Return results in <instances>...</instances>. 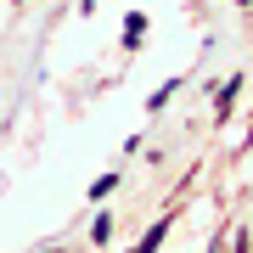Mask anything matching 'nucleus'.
<instances>
[{"label":"nucleus","instance_id":"obj_1","mask_svg":"<svg viewBox=\"0 0 253 253\" xmlns=\"http://www.w3.org/2000/svg\"><path fill=\"white\" fill-rule=\"evenodd\" d=\"M163 231H169V219H158V225L146 231V236H141V242L129 248V253H158V242H163Z\"/></svg>","mask_w":253,"mask_h":253},{"label":"nucleus","instance_id":"obj_2","mask_svg":"<svg viewBox=\"0 0 253 253\" xmlns=\"http://www.w3.org/2000/svg\"><path fill=\"white\" fill-rule=\"evenodd\" d=\"M141 34H146V17H141V11H135V17L124 23V45H141Z\"/></svg>","mask_w":253,"mask_h":253},{"label":"nucleus","instance_id":"obj_3","mask_svg":"<svg viewBox=\"0 0 253 253\" xmlns=\"http://www.w3.org/2000/svg\"><path fill=\"white\" fill-rule=\"evenodd\" d=\"M236 90H242V79H231L225 90H219V113H231V101H236Z\"/></svg>","mask_w":253,"mask_h":253},{"label":"nucleus","instance_id":"obj_4","mask_svg":"<svg viewBox=\"0 0 253 253\" xmlns=\"http://www.w3.org/2000/svg\"><path fill=\"white\" fill-rule=\"evenodd\" d=\"M90 236H96V242H107V236H113V214H101L96 225H90Z\"/></svg>","mask_w":253,"mask_h":253},{"label":"nucleus","instance_id":"obj_5","mask_svg":"<svg viewBox=\"0 0 253 253\" xmlns=\"http://www.w3.org/2000/svg\"><path fill=\"white\" fill-rule=\"evenodd\" d=\"M236 6H248V0H236Z\"/></svg>","mask_w":253,"mask_h":253},{"label":"nucleus","instance_id":"obj_6","mask_svg":"<svg viewBox=\"0 0 253 253\" xmlns=\"http://www.w3.org/2000/svg\"><path fill=\"white\" fill-rule=\"evenodd\" d=\"M51 253H62V248H51Z\"/></svg>","mask_w":253,"mask_h":253}]
</instances>
